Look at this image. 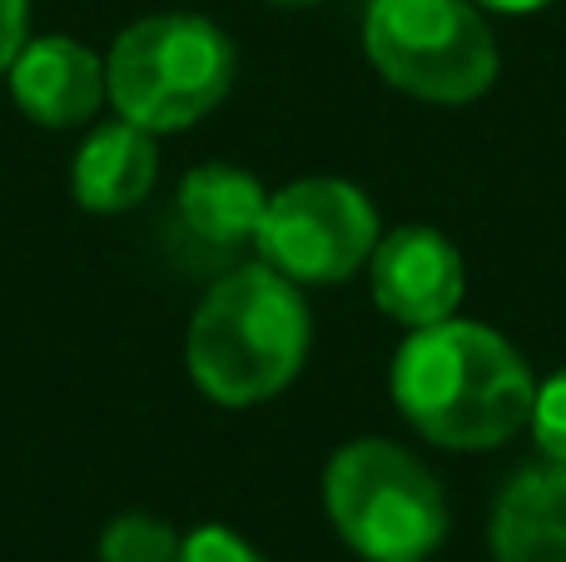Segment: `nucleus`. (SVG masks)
Segmentation results:
<instances>
[{"label": "nucleus", "instance_id": "nucleus-12", "mask_svg": "<svg viewBox=\"0 0 566 562\" xmlns=\"http://www.w3.org/2000/svg\"><path fill=\"white\" fill-rule=\"evenodd\" d=\"M185 538L155 513H119L99 533V562H179Z\"/></svg>", "mask_w": 566, "mask_h": 562}, {"label": "nucleus", "instance_id": "nucleus-4", "mask_svg": "<svg viewBox=\"0 0 566 562\" xmlns=\"http://www.w3.org/2000/svg\"><path fill=\"white\" fill-rule=\"evenodd\" d=\"M323 508L343 543L368 562H422L448 538L438 478L388 438H353L328 458Z\"/></svg>", "mask_w": 566, "mask_h": 562}, {"label": "nucleus", "instance_id": "nucleus-11", "mask_svg": "<svg viewBox=\"0 0 566 562\" xmlns=\"http://www.w3.org/2000/svg\"><path fill=\"white\" fill-rule=\"evenodd\" d=\"M497 562H566V464L522 468L492 508Z\"/></svg>", "mask_w": 566, "mask_h": 562}, {"label": "nucleus", "instance_id": "nucleus-3", "mask_svg": "<svg viewBox=\"0 0 566 562\" xmlns=\"http://www.w3.org/2000/svg\"><path fill=\"white\" fill-rule=\"evenodd\" d=\"M239 75V50L214 20L165 10L145 15L115 35L105 55V90L119 119L175 135L219 110Z\"/></svg>", "mask_w": 566, "mask_h": 562}, {"label": "nucleus", "instance_id": "nucleus-5", "mask_svg": "<svg viewBox=\"0 0 566 562\" xmlns=\"http://www.w3.org/2000/svg\"><path fill=\"white\" fill-rule=\"evenodd\" d=\"M363 50L392 90L428 105L482 100L502 70L478 0H368Z\"/></svg>", "mask_w": 566, "mask_h": 562}, {"label": "nucleus", "instance_id": "nucleus-10", "mask_svg": "<svg viewBox=\"0 0 566 562\" xmlns=\"http://www.w3.org/2000/svg\"><path fill=\"white\" fill-rule=\"evenodd\" d=\"M159 179V149L155 135L129 119L99 125L85 135L70 165V195L90 215H125V209L145 205L149 189Z\"/></svg>", "mask_w": 566, "mask_h": 562}, {"label": "nucleus", "instance_id": "nucleus-16", "mask_svg": "<svg viewBox=\"0 0 566 562\" xmlns=\"http://www.w3.org/2000/svg\"><path fill=\"white\" fill-rule=\"evenodd\" d=\"M488 10H502V15H532V10H547L552 0H478Z\"/></svg>", "mask_w": 566, "mask_h": 562}, {"label": "nucleus", "instance_id": "nucleus-7", "mask_svg": "<svg viewBox=\"0 0 566 562\" xmlns=\"http://www.w3.org/2000/svg\"><path fill=\"white\" fill-rule=\"evenodd\" d=\"M368 284L373 304L402 329H428L458 314L468 269L462 254L442 229L428 225H402L378 239L368 259Z\"/></svg>", "mask_w": 566, "mask_h": 562}, {"label": "nucleus", "instance_id": "nucleus-17", "mask_svg": "<svg viewBox=\"0 0 566 562\" xmlns=\"http://www.w3.org/2000/svg\"><path fill=\"white\" fill-rule=\"evenodd\" d=\"M269 6H283V10H303V6H318V0H269Z\"/></svg>", "mask_w": 566, "mask_h": 562}, {"label": "nucleus", "instance_id": "nucleus-9", "mask_svg": "<svg viewBox=\"0 0 566 562\" xmlns=\"http://www.w3.org/2000/svg\"><path fill=\"white\" fill-rule=\"evenodd\" d=\"M264 185L254 175H244L239 165H199L179 179L175 195V215H179V235L209 264H224L234 259L244 244L259 239V225H264Z\"/></svg>", "mask_w": 566, "mask_h": 562}, {"label": "nucleus", "instance_id": "nucleus-13", "mask_svg": "<svg viewBox=\"0 0 566 562\" xmlns=\"http://www.w3.org/2000/svg\"><path fill=\"white\" fill-rule=\"evenodd\" d=\"M532 438L537 448L552 458V464H566V368L552 374L547 384H537V398H532Z\"/></svg>", "mask_w": 566, "mask_h": 562}, {"label": "nucleus", "instance_id": "nucleus-2", "mask_svg": "<svg viewBox=\"0 0 566 562\" xmlns=\"http://www.w3.org/2000/svg\"><path fill=\"white\" fill-rule=\"evenodd\" d=\"M313 344L303 284L279 269L239 264L199 299L185 339L195 388L219 408H259L298 378Z\"/></svg>", "mask_w": 566, "mask_h": 562}, {"label": "nucleus", "instance_id": "nucleus-14", "mask_svg": "<svg viewBox=\"0 0 566 562\" xmlns=\"http://www.w3.org/2000/svg\"><path fill=\"white\" fill-rule=\"evenodd\" d=\"M179 562H269L254 543L234 533V528H219V523H205L179 543Z\"/></svg>", "mask_w": 566, "mask_h": 562}, {"label": "nucleus", "instance_id": "nucleus-8", "mask_svg": "<svg viewBox=\"0 0 566 562\" xmlns=\"http://www.w3.org/2000/svg\"><path fill=\"white\" fill-rule=\"evenodd\" d=\"M10 100L20 115L45 129H75L99 115L109 100L105 60L70 35H35L20 45V55L6 70Z\"/></svg>", "mask_w": 566, "mask_h": 562}, {"label": "nucleus", "instance_id": "nucleus-1", "mask_svg": "<svg viewBox=\"0 0 566 562\" xmlns=\"http://www.w3.org/2000/svg\"><path fill=\"white\" fill-rule=\"evenodd\" d=\"M392 404L428 444L452 454H488L532 424V378L527 358L488 324L442 319L408 329L392 354Z\"/></svg>", "mask_w": 566, "mask_h": 562}, {"label": "nucleus", "instance_id": "nucleus-15", "mask_svg": "<svg viewBox=\"0 0 566 562\" xmlns=\"http://www.w3.org/2000/svg\"><path fill=\"white\" fill-rule=\"evenodd\" d=\"M30 40V0H0V75Z\"/></svg>", "mask_w": 566, "mask_h": 562}, {"label": "nucleus", "instance_id": "nucleus-6", "mask_svg": "<svg viewBox=\"0 0 566 562\" xmlns=\"http://www.w3.org/2000/svg\"><path fill=\"white\" fill-rule=\"evenodd\" d=\"M378 239V209L358 185L308 175L269 195L254 249L293 284H343L373 259Z\"/></svg>", "mask_w": 566, "mask_h": 562}]
</instances>
